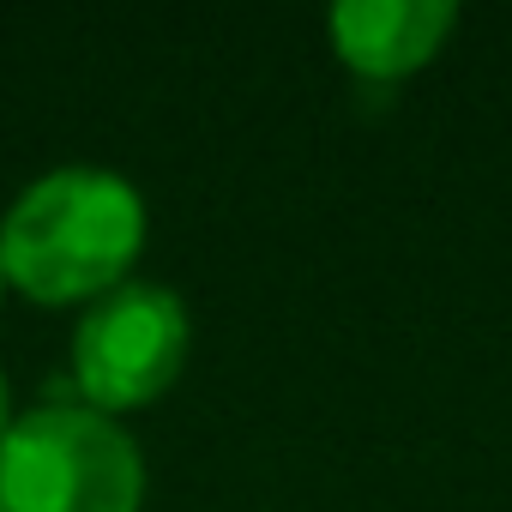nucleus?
<instances>
[{"instance_id":"obj_3","label":"nucleus","mask_w":512,"mask_h":512,"mask_svg":"<svg viewBox=\"0 0 512 512\" xmlns=\"http://www.w3.org/2000/svg\"><path fill=\"white\" fill-rule=\"evenodd\" d=\"M193 356V314L169 284L127 278L109 296L79 308L73 350H67V386L79 404L103 416H127L157 404Z\"/></svg>"},{"instance_id":"obj_2","label":"nucleus","mask_w":512,"mask_h":512,"mask_svg":"<svg viewBox=\"0 0 512 512\" xmlns=\"http://www.w3.org/2000/svg\"><path fill=\"white\" fill-rule=\"evenodd\" d=\"M0 512H145V452L115 416L49 398L0 434Z\"/></svg>"},{"instance_id":"obj_5","label":"nucleus","mask_w":512,"mask_h":512,"mask_svg":"<svg viewBox=\"0 0 512 512\" xmlns=\"http://www.w3.org/2000/svg\"><path fill=\"white\" fill-rule=\"evenodd\" d=\"M13 428V386H7V368H0V434Z\"/></svg>"},{"instance_id":"obj_1","label":"nucleus","mask_w":512,"mask_h":512,"mask_svg":"<svg viewBox=\"0 0 512 512\" xmlns=\"http://www.w3.org/2000/svg\"><path fill=\"white\" fill-rule=\"evenodd\" d=\"M145 193L97 163H61L25 181L0 217L7 284L37 308H85L133 278L145 253Z\"/></svg>"},{"instance_id":"obj_6","label":"nucleus","mask_w":512,"mask_h":512,"mask_svg":"<svg viewBox=\"0 0 512 512\" xmlns=\"http://www.w3.org/2000/svg\"><path fill=\"white\" fill-rule=\"evenodd\" d=\"M7 290H13V284H7V266H0V296H7Z\"/></svg>"},{"instance_id":"obj_4","label":"nucleus","mask_w":512,"mask_h":512,"mask_svg":"<svg viewBox=\"0 0 512 512\" xmlns=\"http://www.w3.org/2000/svg\"><path fill=\"white\" fill-rule=\"evenodd\" d=\"M452 31H458L452 0H344L326 13L332 55L368 85H398L422 73Z\"/></svg>"}]
</instances>
